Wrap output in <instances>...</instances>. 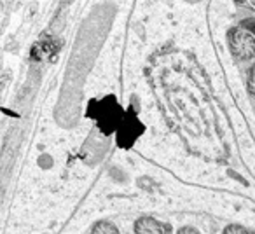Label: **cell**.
I'll return each mask as SVG.
<instances>
[{"instance_id": "cell-6", "label": "cell", "mask_w": 255, "mask_h": 234, "mask_svg": "<svg viewBox=\"0 0 255 234\" xmlns=\"http://www.w3.org/2000/svg\"><path fill=\"white\" fill-rule=\"evenodd\" d=\"M234 4L240 5V7H243V9L255 11V0H234Z\"/></svg>"}, {"instance_id": "cell-5", "label": "cell", "mask_w": 255, "mask_h": 234, "mask_svg": "<svg viewBox=\"0 0 255 234\" xmlns=\"http://www.w3.org/2000/svg\"><path fill=\"white\" fill-rule=\"evenodd\" d=\"M247 89L248 95L255 100V63H252V67L247 72Z\"/></svg>"}, {"instance_id": "cell-3", "label": "cell", "mask_w": 255, "mask_h": 234, "mask_svg": "<svg viewBox=\"0 0 255 234\" xmlns=\"http://www.w3.org/2000/svg\"><path fill=\"white\" fill-rule=\"evenodd\" d=\"M91 234H121V231L117 229L116 224L109 222V220H100L93 226Z\"/></svg>"}, {"instance_id": "cell-7", "label": "cell", "mask_w": 255, "mask_h": 234, "mask_svg": "<svg viewBox=\"0 0 255 234\" xmlns=\"http://www.w3.org/2000/svg\"><path fill=\"white\" fill-rule=\"evenodd\" d=\"M177 234H201L196 227H191V226H185V227H180L177 231Z\"/></svg>"}, {"instance_id": "cell-2", "label": "cell", "mask_w": 255, "mask_h": 234, "mask_svg": "<svg viewBox=\"0 0 255 234\" xmlns=\"http://www.w3.org/2000/svg\"><path fill=\"white\" fill-rule=\"evenodd\" d=\"M133 229H135V234H173V227L170 224L150 215L138 217Z\"/></svg>"}, {"instance_id": "cell-4", "label": "cell", "mask_w": 255, "mask_h": 234, "mask_svg": "<svg viewBox=\"0 0 255 234\" xmlns=\"http://www.w3.org/2000/svg\"><path fill=\"white\" fill-rule=\"evenodd\" d=\"M222 234H255V231L248 229L245 226H240V224H229V226L224 227Z\"/></svg>"}, {"instance_id": "cell-1", "label": "cell", "mask_w": 255, "mask_h": 234, "mask_svg": "<svg viewBox=\"0 0 255 234\" xmlns=\"http://www.w3.org/2000/svg\"><path fill=\"white\" fill-rule=\"evenodd\" d=\"M227 47L236 61L255 60V18H245L227 30Z\"/></svg>"}]
</instances>
